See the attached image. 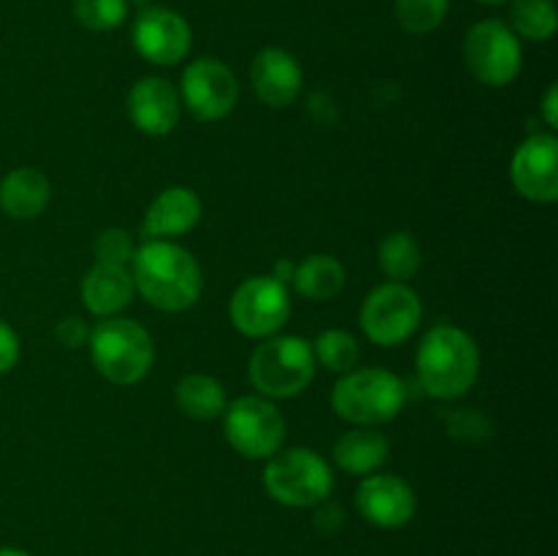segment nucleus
<instances>
[{
	"mask_svg": "<svg viewBox=\"0 0 558 556\" xmlns=\"http://www.w3.org/2000/svg\"><path fill=\"white\" fill-rule=\"evenodd\" d=\"M134 294L136 289L129 267L96 262L85 273V278H82V300H85V309L93 316H98V319L118 316L120 311L129 309Z\"/></svg>",
	"mask_w": 558,
	"mask_h": 556,
	"instance_id": "a211bd4d",
	"label": "nucleus"
},
{
	"mask_svg": "<svg viewBox=\"0 0 558 556\" xmlns=\"http://www.w3.org/2000/svg\"><path fill=\"white\" fill-rule=\"evenodd\" d=\"M423 322V303L420 294L407 283H381L365 298L360 309V327L376 347H398Z\"/></svg>",
	"mask_w": 558,
	"mask_h": 556,
	"instance_id": "1a4fd4ad",
	"label": "nucleus"
},
{
	"mask_svg": "<svg viewBox=\"0 0 558 556\" xmlns=\"http://www.w3.org/2000/svg\"><path fill=\"white\" fill-rule=\"evenodd\" d=\"M512 185L526 200L550 205L558 200V140L554 134H532L515 150L510 164Z\"/></svg>",
	"mask_w": 558,
	"mask_h": 556,
	"instance_id": "ddd939ff",
	"label": "nucleus"
},
{
	"mask_svg": "<svg viewBox=\"0 0 558 556\" xmlns=\"http://www.w3.org/2000/svg\"><path fill=\"white\" fill-rule=\"evenodd\" d=\"M450 11V0H396V14L403 31L423 33L436 31Z\"/></svg>",
	"mask_w": 558,
	"mask_h": 556,
	"instance_id": "a878e982",
	"label": "nucleus"
},
{
	"mask_svg": "<svg viewBox=\"0 0 558 556\" xmlns=\"http://www.w3.org/2000/svg\"><path fill=\"white\" fill-rule=\"evenodd\" d=\"M54 333H58V341L69 349L85 347L87 338H90L87 325L82 319H76V316H65V319H60L58 327H54Z\"/></svg>",
	"mask_w": 558,
	"mask_h": 556,
	"instance_id": "c85d7f7f",
	"label": "nucleus"
},
{
	"mask_svg": "<svg viewBox=\"0 0 558 556\" xmlns=\"http://www.w3.org/2000/svg\"><path fill=\"white\" fill-rule=\"evenodd\" d=\"M180 412L194 420H216L227 409V390L210 374H189L174 387Z\"/></svg>",
	"mask_w": 558,
	"mask_h": 556,
	"instance_id": "4be33fe9",
	"label": "nucleus"
},
{
	"mask_svg": "<svg viewBox=\"0 0 558 556\" xmlns=\"http://www.w3.org/2000/svg\"><path fill=\"white\" fill-rule=\"evenodd\" d=\"M223 434L243 458L267 461L281 450L287 423L270 398L243 396L223 409Z\"/></svg>",
	"mask_w": 558,
	"mask_h": 556,
	"instance_id": "0eeeda50",
	"label": "nucleus"
},
{
	"mask_svg": "<svg viewBox=\"0 0 558 556\" xmlns=\"http://www.w3.org/2000/svg\"><path fill=\"white\" fill-rule=\"evenodd\" d=\"M463 60L477 82L488 87H505L521 74L523 47L510 25L501 20H483L466 33Z\"/></svg>",
	"mask_w": 558,
	"mask_h": 556,
	"instance_id": "6e6552de",
	"label": "nucleus"
},
{
	"mask_svg": "<svg viewBox=\"0 0 558 556\" xmlns=\"http://www.w3.org/2000/svg\"><path fill=\"white\" fill-rule=\"evenodd\" d=\"M292 283L303 298L308 300H332L347 283V270H343L341 262L330 254H314L308 259H303L300 265H294Z\"/></svg>",
	"mask_w": 558,
	"mask_h": 556,
	"instance_id": "412c9836",
	"label": "nucleus"
},
{
	"mask_svg": "<svg viewBox=\"0 0 558 556\" xmlns=\"http://www.w3.org/2000/svg\"><path fill=\"white\" fill-rule=\"evenodd\" d=\"M251 85L262 104L272 109H283L294 104L303 87V69L298 58L287 49L267 47L251 63Z\"/></svg>",
	"mask_w": 558,
	"mask_h": 556,
	"instance_id": "dca6fc26",
	"label": "nucleus"
},
{
	"mask_svg": "<svg viewBox=\"0 0 558 556\" xmlns=\"http://www.w3.org/2000/svg\"><path fill=\"white\" fill-rule=\"evenodd\" d=\"M423 265V249L409 232H392L379 243V267L390 281L407 283Z\"/></svg>",
	"mask_w": 558,
	"mask_h": 556,
	"instance_id": "5701e85b",
	"label": "nucleus"
},
{
	"mask_svg": "<svg viewBox=\"0 0 558 556\" xmlns=\"http://www.w3.org/2000/svg\"><path fill=\"white\" fill-rule=\"evenodd\" d=\"M512 33L529 41H548L558 27L554 0H515L512 3Z\"/></svg>",
	"mask_w": 558,
	"mask_h": 556,
	"instance_id": "b1692460",
	"label": "nucleus"
},
{
	"mask_svg": "<svg viewBox=\"0 0 558 556\" xmlns=\"http://www.w3.org/2000/svg\"><path fill=\"white\" fill-rule=\"evenodd\" d=\"M16 360H20V336L9 322L0 319V374L14 368Z\"/></svg>",
	"mask_w": 558,
	"mask_h": 556,
	"instance_id": "c756f323",
	"label": "nucleus"
},
{
	"mask_svg": "<svg viewBox=\"0 0 558 556\" xmlns=\"http://www.w3.org/2000/svg\"><path fill=\"white\" fill-rule=\"evenodd\" d=\"M74 16L87 31H114L129 16V0H74Z\"/></svg>",
	"mask_w": 558,
	"mask_h": 556,
	"instance_id": "bb28decb",
	"label": "nucleus"
},
{
	"mask_svg": "<svg viewBox=\"0 0 558 556\" xmlns=\"http://www.w3.org/2000/svg\"><path fill=\"white\" fill-rule=\"evenodd\" d=\"M180 104L202 123L223 120L238 104V80L232 69L216 58H199L183 71Z\"/></svg>",
	"mask_w": 558,
	"mask_h": 556,
	"instance_id": "9b49d317",
	"label": "nucleus"
},
{
	"mask_svg": "<svg viewBox=\"0 0 558 556\" xmlns=\"http://www.w3.org/2000/svg\"><path fill=\"white\" fill-rule=\"evenodd\" d=\"M90 360L98 374L112 385H136L153 368V338L140 322L125 316H109L90 330L87 338Z\"/></svg>",
	"mask_w": 558,
	"mask_h": 556,
	"instance_id": "7ed1b4c3",
	"label": "nucleus"
},
{
	"mask_svg": "<svg viewBox=\"0 0 558 556\" xmlns=\"http://www.w3.org/2000/svg\"><path fill=\"white\" fill-rule=\"evenodd\" d=\"M136 52L156 65H174L189 55L191 49V27L178 11L163 9V5H147L140 11L134 22Z\"/></svg>",
	"mask_w": 558,
	"mask_h": 556,
	"instance_id": "f8f14e48",
	"label": "nucleus"
},
{
	"mask_svg": "<svg viewBox=\"0 0 558 556\" xmlns=\"http://www.w3.org/2000/svg\"><path fill=\"white\" fill-rule=\"evenodd\" d=\"M316 358L300 336H270L248 360V379L265 398H292L314 382Z\"/></svg>",
	"mask_w": 558,
	"mask_h": 556,
	"instance_id": "39448f33",
	"label": "nucleus"
},
{
	"mask_svg": "<svg viewBox=\"0 0 558 556\" xmlns=\"http://www.w3.org/2000/svg\"><path fill=\"white\" fill-rule=\"evenodd\" d=\"M387 456H390V442L374 425H354L352 431L338 436L336 445H332V458H336L338 467L349 474H360V478L379 472Z\"/></svg>",
	"mask_w": 558,
	"mask_h": 556,
	"instance_id": "6ab92c4d",
	"label": "nucleus"
},
{
	"mask_svg": "<svg viewBox=\"0 0 558 556\" xmlns=\"http://www.w3.org/2000/svg\"><path fill=\"white\" fill-rule=\"evenodd\" d=\"M202 218V200L185 185H172L150 202L142 232L150 240H174L191 232Z\"/></svg>",
	"mask_w": 558,
	"mask_h": 556,
	"instance_id": "f3484780",
	"label": "nucleus"
},
{
	"mask_svg": "<svg viewBox=\"0 0 558 556\" xmlns=\"http://www.w3.org/2000/svg\"><path fill=\"white\" fill-rule=\"evenodd\" d=\"M311 347H314L316 363L325 365L327 371H336V374H349L360 363V343L347 330L332 327V330L319 333V338Z\"/></svg>",
	"mask_w": 558,
	"mask_h": 556,
	"instance_id": "393cba45",
	"label": "nucleus"
},
{
	"mask_svg": "<svg viewBox=\"0 0 558 556\" xmlns=\"http://www.w3.org/2000/svg\"><path fill=\"white\" fill-rule=\"evenodd\" d=\"M134 240L125 229L120 227H109L104 229L101 234L93 243V254H96V262H104V265H120L129 267L131 259H134Z\"/></svg>",
	"mask_w": 558,
	"mask_h": 556,
	"instance_id": "cd10ccee",
	"label": "nucleus"
},
{
	"mask_svg": "<svg viewBox=\"0 0 558 556\" xmlns=\"http://www.w3.org/2000/svg\"><path fill=\"white\" fill-rule=\"evenodd\" d=\"M354 501L365 521L381 529L403 527L412 521L414 510H417V496H414L412 485L396 474H368L357 485Z\"/></svg>",
	"mask_w": 558,
	"mask_h": 556,
	"instance_id": "4468645a",
	"label": "nucleus"
},
{
	"mask_svg": "<svg viewBox=\"0 0 558 556\" xmlns=\"http://www.w3.org/2000/svg\"><path fill=\"white\" fill-rule=\"evenodd\" d=\"M0 556H31L20 548H0Z\"/></svg>",
	"mask_w": 558,
	"mask_h": 556,
	"instance_id": "2f4dec72",
	"label": "nucleus"
},
{
	"mask_svg": "<svg viewBox=\"0 0 558 556\" xmlns=\"http://www.w3.org/2000/svg\"><path fill=\"white\" fill-rule=\"evenodd\" d=\"M407 385L385 368H352L332 387L330 403L341 420L352 425H381L401 414Z\"/></svg>",
	"mask_w": 558,
	"mask_h": 556,
	"instance_id": "20e7f679",
	"label": "nucleus"
},
{
	"mask_svg": "<svg viewBox=\"0 0 558 556\" xmlns=\"http://www.w3.org/2000/svg\"><path fill=\"white\" fill-rule=\"evenodd\" d=\"M134 289L158 311H189L202 294V267L172 240H147L131 259Z\"/></svg>",
	"mask_w": 558,
	"mask_h": 556,
	"instance_id": "f257e3e1",
	"label": "nucleus"
},
{
	"mask_svg": "<svg viewBox=\"0 0 558 556\" xmlns=\"http://www.w3.org/2000/svg\"><path fill=\"white\" fill-rule=\"evenodd\" d=\"M265 491L287 507H316L332 494V469L311 447H289L267 458Z\"/></svg>",
	"mask_w": 558,
	"mask_h": 556,
	"instance_id": "423d86ee",
	"label": "nucleus"
},
{
	"mask_svg": "<svg viewBox=\"0 0 558 556\" xmlns=\"http://www.w3.org/2000/svg\"><path fill=\"white\" fill-rule=\"evenodd\" d=\"M543 118H545V123L550 125V129H556V125H558V85H550L548 93H545Z\"/></svg>",
	"mask_w": 558,
	"mask_h": 556,
	"instance_id": "7c9ffc66",
	"label": "nucleus"
},
{
	"mask_svg": "<svg viewBox=\"0 0 558 556\" xmlns=\"http://www.w3.org/2000/svg\"><path fill=\"white\" fill-rule=\"evenodd\" d=\"M289 314H292L289 289L276 276L245 278L229 300L232 325L243 336L262 338V341L278 336V330L289 322Z\"/></svg>",
	"mask_w": 558,
	"mask_h": 556,
	"instance_id": "9d476101",
	"label": "nucleus"
},
{
	"mask_svg": "<svg viewBox=\"0 0 558 556\" xmlns=\"http://www.w3.org/2000/svg\"><path fill=\"white\" fill-rule=\"evenodd\" d=\"M52 185H49L47 174L38 172L33 167L14 169L0 180V210L11 218H36L47 207Z\"/></svg>",
	"mask_w": 558,
	"mask_h": 556,
	"instance_id": "aec40b11",
	"label": "nucleus"
},
{
	"mask_svg": "<svg viewBox=\"0 0 558 556\" xmlns=\"http://www.w3.org/2000/svg\"><path fill=\"white\" fill-rule=\"evenodd\" d=\"M480 3H507V0H480Z\"/></svg>",
	"mask_w": 558,
	"mask_h": 556,
	"instance_id": "473e14b6",
	"label": "nucleus"
},
{
	"mask_svg": "<svg viewBox=\"0 0 558 556\" xmlns=\"http://www.w3.org/2000/svg\"><path fill=\"white\" fill-rule=\"evenodd\" d=\"M480 376V349L466 330L436 325L417 349V379L439 401L466 396Z\"/></svg>",
	"mask_w": 558,
	"mask_h": 556,
	"instance_id": "f03ea898",
	"label": "nucleus"
},
{
	"mask_svg": "<svg viewBox=\"0 0 558 556\" xmlns=\"http://www.w3.org/2000/svg\"><path fill=\"white\" fill-rule=\"evenodd\" d=\"M180 93L161 76H142L129 93V114L142 134H169L180 123Z\"/></svg>",
	"mask_w": 558,
	"mask_h": 556,
	"instance_id": "2eb2a0df",
	"label": "nucleus"
}]
</instances>
